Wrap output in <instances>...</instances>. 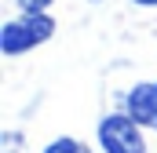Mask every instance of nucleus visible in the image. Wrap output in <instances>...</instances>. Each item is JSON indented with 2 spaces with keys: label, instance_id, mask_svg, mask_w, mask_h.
Masks as SVG:
<instances>
[{
  "label": "nucleus",
  "instance_id": "1",
  "mask_svg": "<svg viewBox=\"0 0 157 153\" xmlns=\"http://www.w3.org/2000/svg\"><path fill=\"white\" fill-rule=\"evenodd\" d=\"M51 37H55V18L48 11H22V15H15L0 26V51L7 58H15V55H26V51L40 47Z\"/></svg>",
  "mask_w": 157,
  "mask_h": 153
},
{
  "label": "nucleus",
  "instance_id": "2",
  "mask_svg": "<svg viewBox=\"0 0 157 153\" xmlns=\"http://www.w3.org/2000/svg\"><path fill=\"white\" fill-rule=\"evenodd\" d=\"M95 135H99L102 153H150L143 128L124 113V110H121V113H106L102 120H99Z\"/></svg>",
  "mask_w": 157,
  "mask_h": 153
},
{
  "label": "nucleus",
  "instance_id": "3",
  "mask_svg": "<svg viewBox=\"0 0 157 153\" xmlns=\"http://www.w3.org/2000/svg\"><path fill=\"white\" fill-rule=\"evenodd\" d=\"M124 113L132 117L143 131H157V80H139L124 95Z\"/></svg>",
  "mask_w": 157,
  "mask_h": 153
},
{
  "label": "nucleus",
  "instance_id": "4",
  "mask_svg": "<svg viewBox=\"0 0 157 153\" xmlns=\"http://www.w3.org/2000/svg\"><path fill=\"white\" fill-rule=\"evenodd\" d=\"M40 153H91V146H88V142H80V139L62 135V139H51V142H48Z\"/></svg>",
  "mask_w": 157,
  "mask_h": 153
},
{
  "label": "nucleus",
  "instance_id": "5",
  "mask_svg": "<svg viewBox=\"0 0 157 153\" xmlns=\"http://www.w3.org/2000/svg\"><path fill=\"white\" fill-rule=\"evenodd\" d=\"M135 7H157V0H132Z\"/></svg>",
  "mask_w": 157,
  "mask_h": 153
},
{
  "label": "nucleus",
  "instance_id": "6",
  "mask_svg": "<svg viewBox=\"0 0 157 153\" xmlns=\"http://www.w3.org/2000/svg\"><path fill=\"white\" fill-rule=\"evenodd\" d=\"M84 4H102V0H84Z\"/></svg>",
  "mask_w": 157,
  "mask_h": 153
}]
</instances>
